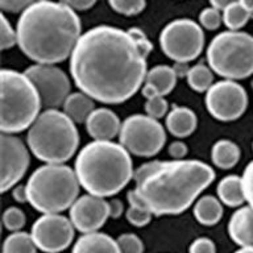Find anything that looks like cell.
Here are the masks:
<instances>
[{
    "label": "cell",
    "instance_id": "12",
    "mask_svg": "<svg viewBox=\"0 0 253 253\" xmlns=\"http://www.w3.org/2000/svg\"><path fill=\"white\" fill-rule=\"evenodd\" d=\"M206 108L219 122H233L243 116L248 107L247 91L236 81L224 79L213 83L206 92Z\"/></svg>",
    "mask_w": 253,
    "mask_h": 253
},
{
    "label": "cell",
    "instance_id": "38",
    "mask_svg": "<svg viewBox=\"0 0 253 253\" xmlns=\"http://www.w3.org/2000/svg\"><path fill=\"white\" fill-rule=\"evenodd\" d=\"M187 145L181 140H175L169 145L168 148V153L173 160H183L187 156Z\"/></svg>",
    "mask_w": 253,
    "mask_h": 253
},
{
    "label": "cell",
    "instance_id": "14",
    "mask_svg": "<svg viewBox=\"0 0 253 253\" xmlns=\"http://www.w3.org/2000/svg\"><path fill=\"white\" fill-rule=\"evenodd\" d=\"M0 153H1V174L0 189L5 193L15 187L27 173L29 166V152L17 136L1 133L0 136Z\"/></svg>",
    "mask_w": 253,
    "mask_h": 253
},
{
    "label": "cell",
    "instance_id": "13",
    "mask_svg": "<svg viewBox=\"0 0 253 253\" xmlns=\"http://www.w3.org/2000/svg\"><path fill=\"white\" fill-rule=\"evenodd\" d=\"M74 225L61 213H42L32 225L31 235L40 251L59 253L74 240Z\"/></svg>",
    "mask_w": 253,
    "mask_h": 253
},
{
    "label": "cell",
    "instance_id": "40",
    "mask_svg": "<svg viewBox=\"0 0 253 253\" xmlns=\"http://www.w3.org/2000/svg\"><path fill=\"white\" fill-rule=\"evenodd\" d=\"M108 207H110V217L112 219H118L124 212V203L119 199H111L108 202Z\"/></svg>",
    "mask_w": 253,
    "mask_h": 253
},
{
    "label": "cell",
    "instance_id": "34",
    "mask_svg": "<svg viewBox=\"0 0 253 253\" xmlns=\"http://www.w3.org/2000/svg\"><path fill=\"white\" fill-rule=\"evenodd\" d=\"M17 43V33L16 29L8 21L5 13L1 15V27H0V46L3 50L11 49Z\"/></svg>",
    "mask_w": 253,
    "mask_h": 253
},
{
    "label": "cell",
    "instance_id": "42",
    "mask_svg": "<svg viewBox=\"0 0 253 253\" xmlns=\"http://www.w3.org/2000/svg\"><path fill=\"white\" fill-rule=\"evenodd\" d=\"M210 4H211V7L216 8L219 11H224L225 8L229 7L231 4L233 3H237L239 0H209Z\"/></svg>",
    "mask_w": 253,
    "mask_h": 253
},
{
    "label": "cell",
    "instance_id": "9",
    "mask_svg": "<svg viewBox=\"0 0 253 253\" xmlns=\"http://www.w3.org/2000/svg\"><path fill=\"white\" fill-rule=\"evenodd\" d=\"M164 54L174 62L187 63L201 55L205 33L201 24L190 19H175L166 24L160 35Z\"/></svg>",
    "mask_w": 253,
    "mask_h": 253
},
{
    "label": "cell",
    "instance_id": "33",
    "mask_svg": "<svg viewBox=\"0 0 253 253\" xmlns=\"http://www.w3.org/2000/svg\"><path fill=\"white\" fill-rule=\"evenodd\" d=\"M120 253H144L142 240L134 233H123L118 237Z\"/></svg>",
    "mask_w": 253,
    "mask_h": 253
},
{
    "label": "cell",
    "instance_id": "43",
    "mask_svg": "<svg viewBox=\"0 0 253 253\" xmlns=\"http://www.w3.org/2000/svg\"><path fill=\"white\" fill-rule=\"evenodd\" d=\"M239 3L252 15L253 13V0H239Z\"/></svg>",
    "mask_w": 253,
    "mask_h": 253
},
{
    "label": "cell",
    "instance_id": "3",
    "mask_svg": "<svg viewBox=\"0 0 253 253\" xmlns=\"http://www.w3.org/2000/svg\"><path fill=\"white\" fill-rule=\"evenodd\" d=\"M16 33L17 46L28 58L54 65L70 58L82 25L74 9L59 1L41 0L20 13Z\"/></svg>",
    "mask_w": 253,
    "mask_h": 253
},
{
    "label": "cell",
    "instance_id": "8",
    "mask_svg": "<svg viewBox=\"0 0 253 253\" xmlns=\"http://www.w3.org/2000/svg\"><path fill=\"white\" fill-rule=\"evenodd\" d=\"M206 58L210 69L223 78H248L253 74V36L240 31L221 32L211 40Z\"/></svg>",
    "mask_w": 253,
    "mask_h": 253
},
{
    "label": "cell",
    "instance_id": "22",
    "mask_svg": "<svg viewBox=\"0 0 253 253\" xmlns=\"http://www.w3.org/2000/svg\"><path fill=\"white\" fill-rule=\"evenodd\" d=\"M217 198L228 207H239L245 202L243 182L239 175H227L217 183Z\"/></svg>",
    "mask_w": 253,
    "mask_h": 253
},
{
    "label": "cell",
    "instance_id": "28",
    "mask_svg": "<svg viewBox=\"0 0 253 253\" xmlns=\"http://www.w3.org/2000/svg\"><path fill=\"white\" fill-rule=\"evenodd\" d=\"M115 12L124 16H134L141 13L146 5V0H108Z\"/></svg>",
    "mask_w": 253,
    "mask_h": 253
},
{
    "label": "cell",
    "instance_id": "4",
    "mask_svg": "<svg viewBox=\"0 0 253 253\" xmlns=\"http://www.w3.org/2000/svg\"><path fill=\"white\" fill-rule=\"evenodd\" d=\"M75 173L81 187L96 197H112L133 178L130 153L119 142H88L75 160Z\"/></svg>",
    "mask_w": 253,
    "mask_h": 253
},
{
    "label": "cell",
    "instance_id": "24",
    "mask_svg": "<svg viewBox=\"0 0 253 253\" xmlns=\"http://www.w3.org/2000/svg\"><path fill=\"white\" fill-rule=\"evenodd\" d=\"M178 75L171 66L168 65H158L152 67L146 74L145 83L153 86L158 91V94L165 96L170 94L177 83Z\"/></svg>",
    "mask_w": 253,
    "mask_h": 253
},
{
    "label": "cell",
    "instance_id": "35",
    "mask_svg": "<svg viewBox=\"0 0 253 253\" xmlns=\"http://www.w3.org/2000/svg\"><path fill=\"white\" fill-rule=\"evenodd\" d=\"M241 182H243L245 202H248V206H251L253 209V160L249 162L247 168L244 169Z\"/></svg>",
    "mask_w": 253,
    "mask_h": 253
},
{
    "label": "cell",
    "instance_id": "26",
    "mask_svg": "<svg viewBox=\"0 0 253 253\" xmlns=\"http://www.w3.org/2000/svg\"><path fill=\"white\" fill-rule=\"evenodd\" d=\"M37 249L31 233L21 231L9 233L3 244V253H37Z\"/></svg>",
    "mask_w": 253,
    "mask_h": 253
},
{
    "label": "cell",
    "instance_id": "15",
    "mask_svg": "<svg viewBox=\"0 0 253 253\" xmlns=\"http://www.w3.org/2000/svg\"><path fill=\"white\" fill-rule=\"evenodd\" d=\"M70 211V219L75 229L79 232L90 233L98 232L103 225L106 224L110 217L108 202L96 195H82L73 203Z\"/></svg>",
    "mask_w": 253,
    "mask_h": 253
},
{
    "label": "cell",
    "instance_id": "36",
    "mask_svg": "<svg viewBox=\"0 0 253 253\" xmlns=\"http://www.w3.org/2000/svg\"><path fill=\"white\" fill-rule=\"evenodd\" d=\"M41 0H0V8L3 13H21L32 4Z\"/></svg>",
    "mask_w": 253,
    "mask_h": 253
},
{
    "label": "cell",
    "instance_id": "25",
    "mask_svg": "<svg viewBox=\"0 0 253 253\" xmlns=\"http://www.w3.org/2000/svg\"><path fill=\"white\" fill-rule=\"evenodd\" d=\"M187 84L197 92H207L210 87L213 84V71L210 69L209 65L198 63L189 69L187 74Z\"/></svg>",
    "mask_w": 253,
    "mask_h": 253
},
{
    "label": "cell",
    "instance_id": "16",
    "mask_svg": "<svg viewBox=\"0 0 253 253\" xmlns=\"http://www.w3.org/2000/svg\"><path fill=\"white\" fill-rule=\"evenodd\" d=\"M122 123L114 111L106 107L95 108L86 122V129L91 137L99 141H112L120 133Z\"/></svg>",
    "mask_w": 253,
    "mask_h": 253
},
{
    "label": "cell",
    "instance_id": "19",
    "mask_svg": "<svg viewBox=\"0 0 253 253\" xmlns=\"http://www.w3.org/2000/svg\"><path fill=\"white\" fill-rule=\"evenodd\" d=\"M71 253H120L118 241L102 232L83 233L75 241Z\"/></svg>",
    "mask_w": 253,
    "mask_h": 253
},
{
    "label": "cell",
    "instance_id": "18",
    "mask_svg": "<svg viewBox=\"0 0 253 253\" xmlns=\"http://www.w3.org/2000/svg\"><path fill=\"white\" fill-rule=\"evenodd\" d=\"M198 119L193 110L187 107L175 106L168 112L165 119L166 129L169 130L174 137H187L197 129Z\"/></svg>",
    "mask_w": 253,
    "mask_h": 253
},
{
    "label": "cell",
    "instance_id": "5",
    "mask_svg": "<svg viewBox=\"0 0 253 253\" xmlns=\"http://www.w3.org/2000/svg\"><path fill=\"white\" fill-rule=\"evenodd\" d=\"M28 148L45 164H65L75 154L79 133L75 123L63 111L45 110L29 126Z\"/></svg>",
    "mask_w": 253,
    "mask_h": 253
},
{
    "label": "cell",
    "instance_id": "31",
    "mask_svg": "<svg viewBox=\"0 0 253 253\" xmlns=\"http://www.w3.org/2000/svg\"><path fill=\"white\" fill-rule=\"evenodd\" d=\"M126 220L129 221L133 227H145L146 224H149L152 220L153 213L150 212L149 210H146L145 207L136 205H129V207L126 211Z\"/></svg>",
    "mask_w": 253,
    "mask_h": 253
},
{
    "label": "cell",
    "instance_id": "44",
    "mask_svg": "<svg viewBox=\"0 0 253 253\" xmlns=\"http://www.w3.org/2000/svg\"><path fill=\"white\" fill-rule=\"evenodd\" d=\"M233 253H253V247H243Z\"/></svg>",
    "mask_w": 253,
    "mask_h": 253
},
{
    "label": "cell",
    "instance_id": "2",
    "mask_svg": "<svg viewBox=\"0 0 253 253\" xmlns=\"http://www.w3.org/2000/svg\"><path fill=\"white\" fill-rule=\"evenodd\" d=\"M134 186L126 194L129 205L145 207L154 216L185 212L215 179V171L198 160L149 161L133 174Z\"/></svg>",
    "mask_w": 253,
    "mask_h": 253
},
{
    "label": "cell",
    "instance_id": "11",
    "mask_svg": "<svg viewBox=\"0 0 253 253\" xmlns=\"http://www.w3.org/2000/svg\"><path fill=\"white\" fill-rule=\"evenodd\" d=\"M39 91L45 110H59L71 94V83L66 73L55 65L36 63L24 71Z\"/></svg>",
    "mask_w": 253,
    "mask_h": 253
},
{
    "label": "cell",
    "instance_id": "45",
    "mask_svg": "<svg viewBox=\"0 0 253 253\" xmlns=\"http://www.w3.org/2000/svg\"><path fill=\"white\" fill-rule=\"evenodd\" d=\"M251 19H253V13H252V15H251Z\"/></svg>",
    "mask_w": 253,
    "mask_h": 253
},
{
    "label": "cell",
    "instance_id": "29",
    "mask_svg": "<svg viewBox=\"0 0 253 253\" xmlns=\"http://www.w3.org/2000/svg\"><path fill=\"white\" fill-rule=\"evenodd\" d=\"M27 221L25 213L17 207H8L3 213V225L4 228L11 231V232H17L21 231Z\"/></svg>",
    "mask_w": 253,
    "mask_h": 253
},
{
    "label": "cell",
    "instance_id": "17",
    "mask_svg": "<svg viewBox=\"0 0 253 253\" xmlns=\"http://www.w3.org/2000/svg\"><path fill=\"white\" fill-rule=\"evenodd\" d=\"M228 235L240 248L253 247V209L243 206L232 213L228 221Z\"/></svg>",
    "mask_w": 253,
    "mask_h": 253
},
{
    "label": "cell",
    "instance_id": "23",
    "mask_svg": "<svg viewBox=\"0 0 253 253\" xmlns=\"http://www.w3.org/2000/svg\"><path fill=\"white\" fill-rule=\"evenodd\" d=\"M211 160L219 169H232L240 160V148L227 138L217 140L211 149Z\"/></svg>",
    "mask_w": 253,
    "mask_h": 253
},
{
    "label": "cell",
    "instance_id": "20",
    "mask_svg": "<svg viewBox=\"0 0 253 253\" xmlns=\"http://www.w3.org/2000/svg\"><path fill=\"white\" fill-rule=\"evenodd\" d=\"M63 112L75 123V124H86L87 119L94 112V99L84 92H71L63 103Z\"/></svg>",
    "mask_w": 253,
    "mask_h": 253
},
{
    "label": "cell",
    "instance_id": "39",
    "mask_svg": "<svg viewBox=\"0 0 253 253\" xmlns=\"http://www.w3.org/2000/svg\"><path fill=\"white\" fill-rule=\"evenodd\" d=\"M58 1L74 11H87L91 7H94L98 0H58Z\"/></svg>",
    "mask_w": 253,
    "mask_h": 253
},
{
    "label": "cell",
    "instance_id": "27",
    "mask_svg": "<svg viewBox=\"0 0 253 253\" xmlns=\"http://www.w3.org/2000/svg\"><path fill=\"white\" fill-rule=\"evenodd\" d=\"M251 13L239 1L231 4L223 11V23L229 31H240L247 25Z\"/></svg>",
    "mask_w": 253,
    "mask_h": 253
},
{
    "label": "cell",
    "instance_id": "10",
    "mask_svg": "<svg viewBox=\"0 0 253 253\" xmlns=\"http://www.w3.org/2000/svg\"><path fill=\"white\" fill-rule=\"evenodd\" d=\"M119 140L130 154L153 157L165 145L166 133L157 119L136 114L122 123Z\"/></svg>",
    "mask_w": 253,
    "mask_h": 253
},
{
    "label": "cell",
    "instance_id": "7",
    "mask_svg": "<svg viewBox=\"0 0 253 253\" xmlns=\"http://www.w3.org/2000/svg\"><path fill=\"white\" fill-rule=\"evenodd\" d=\"M1 78V106L0 128L1 133H19L39 118L42 107L36 86L24 73L3 69Z\"/></svg>",
    "mask_w": 253,
    "mask_h": 253
},
{
    "label": "cell",
    "instance_id": "21",
    "mask_svg": "<svg viewBox=\"0 0 253 253\" xmlns=\"http://www.w3.org/2000/svg\"><path fill=\"white\" fill-rule=\"evenodd\" d=\"M194 216L202 225L211 227L217 224L223 217L221 202L212 195H205L199 198L194 206Z\"/></svg>",
    "mask_w": 253,
    "mask_h": 253
},
{
    "label": "cell",
    "instance_id": "32",
    "mask_svg": "<svg viewBox=\"0 0 253 253\" xmlns=\"http://www.w3.org/2000/svg\"><path fill=\"white\" fill-rule=\"evenodd\" d=\"M221 21H223V13L216 8L207 7L199 13V24L207 31H216L221 25Z\"/></svg>",
    "mask_w": 253,
    "mask_h": 253
},
{
    "label": "cell",
    "instance_id": "1",
    "mask_svg": "<svg viewBox=\"0 0 253 253\" xmlns=\"http://www.w3.org/2000/svg\"><path fill=\"white\" fill-rule=\"evenodd\" d=\"M153 45L140 28L98 25L82 33L70 55L75 86L104 104L130 99L145 83Z\"/></svg>",
    "mask_w": 253,
    "mask_h": 253
},
{
    "label": "cell",
    "instance_id": "46",
    "mask_svg": "<svg viewBox=\"0 0 253 253\" xmlns=\"http://www.w3.org/2000/svg\"><path fill=\"white\" fill-rule=\"evenodd\" d=\"M252 148H253V145H252Z\"/></svg>",
    "mask_w": 253,
    "mask_h": 253
},
{
    "label": "cell",
    "instance_id": "37",
    "mask_svg": "<svg viewBox=\"0 0 253 253\" xmlns=\"http://www.w3.org/2000/svg\"><path fill=\"white\" fill-rule=\"evenodd\" d=\"M189 253H216V248L209 237H198L190 245Z\"/></svg>",
    "mask_w": 253,
    "mask_h": 253
},
{
    "label": "cell",
    "instance_id": "30",
    "mask_svg": "<svg viewBox=\"0 0 253 253\" xmlns=\"http://www.w3.org/2000/svg\"><path fill=\"white\" fill-rule=\"evenodd\" d=\"M145 112L148 116L153 119H161L169 112V103L162 95H156L149 99H145Z\"/></svg>",
    "mask_w": 253,
    "mask_h": 253
},
{
    "label": "cell",
    "instance_id": "41",
    "mask_svg": "<svg viewBox=\"0 0 253 253\" xmlns=\"http://www.w3.org/2000/svg\"><path fill=\"white\" fill-rule=\"evenodd\" d=\"M12 197L19 203H25L28 202V191L25 185H16L12 190Z\"/></svg>",
    "mask_w": 253,
    "mask_h": 253
},
{
    "label": "cell",
    "instance_id": "6",
    "mask_svg": "<svg viewBox=\"0 0 253 253\" xmlns=\"http://www.w3.org/2000/svg\"><path fill=\"white\" fill-rule=\"evenodd\" d=\"M28 203L41 213H61L78 199L75 170L65 164H45L32 173L25 183Z\"/></svg>",
    "mask_w": 253,
    "mask_h": 253
}]
</instances>
